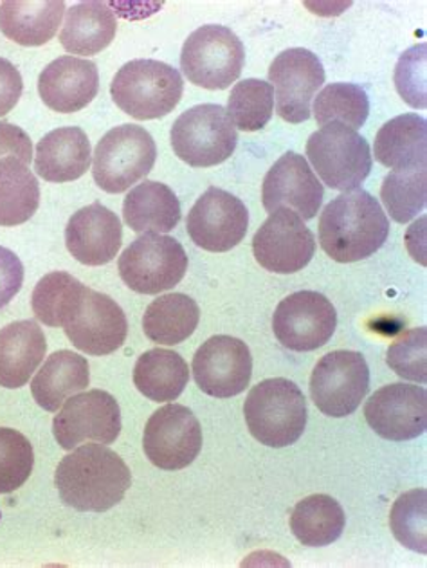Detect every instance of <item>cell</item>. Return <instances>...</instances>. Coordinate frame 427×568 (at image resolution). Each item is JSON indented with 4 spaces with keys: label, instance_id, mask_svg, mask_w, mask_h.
I'll return each instance as SVG.
<instances>
[{
    "label": "cell",
    "instance_id": "9a60e30c",
    "mask_svg": "<svg viewBox=\"0 0 427 568\" xmlns=\"http://www.w3.org/2000/svg\"><path fill=\"white\" fill-rule=\"evenodd\" d=\"M270 82L278 116L287 123H303L311 118V102L325 83V69L313 51L287 49L271 63Z\"/></svg>",
    "mask_w": 427,
    "mask_h": 568
},
{
    "label": "cell",
    "instance_id": "d590c367",
    "mask_svg": "<svg viewBox=\"0 0 427 568\" xmlns=\"http://www.w3.org/2000/svg\"><path fill=\"white\" fill-rule=\"evenodd\" d=\"M380 197L395 222L406 224L417 217L426 207V166L389 172L380 189Z\"/></svg>",
    "mask_w": 427,
    "mask_h": 568
},
{
    "label": "cell",
    "instance_id": "ba28073f",
    "mask_svg": "<svg viewBox=\"0 0 427 568\" xmlns=\"http://www.w3.org/2000/svg\"><path fill=\"white\" fill-rule=\"evenodd\" d=\"M244 60V44L230 28L207 24L187 37L181 69L193 85L222 91L241 78Z\"/></svg>",
    "mask_w": 427,
    "mask_h": 568
},
{
    "label": "cell",
    "instance_id": "7c38bea8",
    "mask_svg": "<svg viewBox=\"0 0 427 568\" xmlns=\"http://www.w3.org/2000/svg\"><path fill=\"white\" fill-rule=\"evenodd\" d=\"M336 327V308L325 294L316 291L291 294L274 311V336L288 351H317L331 342Z\"/></svg>",
    "mask_w": 427,
    "mask_h": 568
},
{
    "label": "cell",
    "instance_id": "ab89813d",
    "mask_svg": "<svg viewBox=\"0 0 427 568\" xmlns=\"http://www.w3.org/2000/svg\"><path fill=\"white\" fill-rule=\"evenodd\" d=\"M389 368L403 379L426 383L427 381V328H411L388 348L386 357Z\"/></svg>",
    "mask_w": 427,
    "mask_h": 568
},
{
    "label": "cell",
    "instance_id": "603a6c76",
    "mask_svg": "<svg viewBox=\"0 0 427 568\" xmlns=\"http://www.w3.org/2000/svg\"><path fill=\"white\" fill-rule=\"evenodd\" d=\"M91 166V141L78 126H62L37 145L34 170L48 183H71Z\"/></svg>",
    "mask_w": 427,
    "mask_h": 568
},
{
    "label": "cell",
    "instance_id": "b9f144b4",
    "mask_svg": "<svg viewBox=\"0 0 427 568\" xmlns=\"http://www.w3.org/2000/svg\"><path fill=\"white\" fill-rule=\"evenodd\" d=\"M24 284V265L8 247L0 246V308L10 304Z\"/></svg>",
    "mask_w": 427,
    "mask_h": 568
},
{
    "label": "cell",
    "instance_id": "5b68a950",
    "mask_svg": "<svg viewBox=\"0 0 427 568\" xmlns=\"http://www.w3.org/2000/svg\"><path fill=\"white\" fill-rule=\"evenodd\" d=\"M307 158L331 190L359 189L372 172L374 155L368 141L342 123H331L307 141Z\"/></svg>",
    "mask_w": 427,
    "mask_h": 568
},
{
    "label": "cell",
    "instance_id": "f546056e",
    "mask_svg": "<svg viewBox=\"0 0 427 568\" xmlns=\"http://www.w3.org/2000/svg\"><path fill=\"white\" fill-rule=\"evenodd\" d=\"M190 381L184 357L166 348L144 352L134 368V385L146 399L169 403L181 397Z\"/></svg>",
    "mask_w": 427,
    "mask_h": 568
},
{
    "label": "cell",
    "instance_id": "8992f818",
    "mask_svg": "<svg viewBox=\"0 0 427 568\" xmlns=\"http://www.w3.org/2000/svg\"><path fill=\"white\" fill-rule=\"evenodd\" d=\"M173 152L193 169H210L230 160L238 132L222 105L204 103L183 112L172 126Z\"/></svg>",
    "mask_w": 427,
    "mask_h": 568
},
{
    "label": "cell",
    "instance_id": "30bf717a",
    "mask_svg": "<svg viewBox=\"0 0 427 568\" xmlns=\"http://www.w3.org/2000/svg\"><path fill=\"white\" fill-rule=\"evenodd\" d=\"M370 390V368L360 352L334 351L323 356L311 376V397L322 414L352 415Z\"/></svg>",
    "mask_w": 427,
    "mask_h": 568
},
{
    "label": "cell",
    "instance_id": "8fae6325",
    "mask_svg": "<svg viewBox=\"0 0 427 568\" xmlns=\"http://www.w3.org/2000/svg\"><path fill=\"white\" fill-rule=\"evenodd\" d=\"M60 448L72 449L83 443H115L121 434V408L109 392L89 390L65 400L53 420Z\"/></svg>",
    "mask_w": 427,
    "mask_h": 568
},
{
    "label": "cell",
    "instance_id": "83f0119b",
    "mask_svg": "<svg viewBox=\"0 0 427 568\" xmlns=\"http://www.w3.org/2000/svg\"><path fill=\"white\" fill-rule=\"evenodd\" d=\"M123 219L135 233H169L181 221L177 195L157 181H144L130 190L123 203Z\"/></svg>",
    "mask_w": 427,
    "mask_h": 568
},
{
    "label": "cell",
    "instance_id": "4dcf8cb0",
    "mask_svg": "<svg viewBox=\"0 0 427 568\" xmlns=\"http://www.w3.org/2000/svg\"><path fill=\"white\" fill-rule=\"evenodd\" d=\"M199 320L201 308L195 300L183 293L164 294L144 311V336L159 345H179L195 333Z\"/></svg>",
    "mask_w": 427,
    "mask_h": 568
},
{
    "label": "cell",
    "instance_id": "7402d4cb",
    "mask_svg": "<svg viewBox=\"0 0 427 568\" xmlns=\"http://www.w3.org/2000/svg\"><path fill=\"white\" fill-rule=\"evenodd\" d=\"M100 73L96 63L77 57H60L43 69L39 78L42 102L54 112L82 111L96 98Z\"/></svg>",
    "mask_w": 427,
    "mask_h": 568
},
{
    "label": "cell",
    "instance_id": "ffe728a7",
    "mask_svg": "<svg viewBox=\"0 0 427 568\" xmlns=\"http://www.w3.org/2000/svg\"><path fill=\"white\" fill-rule=\"evenodd\" d=\"M325 197V190L308 161L296 152L282 155L267 172L262 201L267 212L291 210L303 221H313Z\"/></svg>",
    "mask_w": 427,
    "mask_h": 568
},
{
    "label": "cell",
    "instance_id": "277c9868",
    "mask_svg": "<svg viewBox=\"0 0 427 568\" xmlns=\"http://www.w3.org/2000/svg\"><path fill=\"white\" fill-rule=\"evenodd\" d=\"M183 92V77L177 69L159 60H132L111 83L115 105L140 121L169 116Z\"/></svg>",
    "mask_w": 427,
    "mask_h": 568
},
{
    "label": "cell",
    "instance_id": "ee69618b",
    "mask_svg": "<svg viewBox=\"0 0 427 568\" xmlns=\"http://www.w3.org/2000/svg\"><path fill=\"white\" fill-rule=\"evenodd\" d=\"M22 77L10 60L0 59V118L11 112L22 97Z\"/></svg>",
    "mask_w": 427,
    "mask_h": 568
},
{
    "label": "cell",
    "instance_id": "52a82bcc",
    "mask_svg": "<svg viewBox=\"0 0 427 568\" xmlns=\"http://www.w3.org/2000/svg\"><path fill=\"white\" fill-rule=\"evenodd\" d=\"M155 158L154 138L143 126H115L94 150L92 175L103 192L123 193L150 174Z\"/></svg>",
    "mask_w": 427,
    "mask_h": 568
},
{
    "label": "cell",
    "instance_id": "e575fe53",
    "mask_svg": "<svg viewBox=\"0 0 427 568\" xmlns=\"http://www.w3.org/2000/svg\"><path fill=\"white\" fill-rule=\"evenodd\" d=\"M370 114V100L356 83H331L314 100L317 125L342 123L354 131L365 125Z\"/></svg>",
    "mask_w": 427,
    "mask_h": 568
},
{
    "label": "cell",
    "instance_id": "d4e9b609",
    "mask_svg": "<svg viewBox=\"0 0 427 568\" xmlns=\"http://www.w3.org/2000/svg\"><path fill=\"white\" fill-rule=\"evenodd\" d=\"M65 16V4L58 0L48 2H20L8 0L0 4V31L26 48L48 44L57 34L58 26Z\"/></svg>",
    "mask_w": 427,
    "mask_h": 568
},
{
    "label": "cell",
    "instance_id": "3957f363",
    "mask_svg": "<svg viewBox=\"0 0 427 568\" xmlns=\"http://www.w3.org/2000/svg\"><path fill=\"white\" fill-rule=\"evenodd\" d=\"M245 424L251 435L270 448L298 443L307 428V400L299 386L285 377L265 379L247 395Z\"/></svg>",
    "mask_w": 427,
    "mask_h": 568
},
{
    "label": "cell",
    "instance_id": "f1b7e54d",
    "mask_svg": "<svg viewBox=\"0 0 427 568\" xmlns=\"http://www.w3.org/2000/svg\"><path fill=\"white\" fill-rule=\"evenodd\" d=\"M65 13L60 42L68 53L92 57L111 45L118 20L105 2H80Z\"/></svg>",
    "mask_w": 427,
    "mask_h": 568
},
{
    "label": "cell",
    "instance_id": "8d00e7d4",
    "mask_svg": "<svg viewBox=\"0 0 427 568\" xmlns=\"http://www.w3.org/2000/svg\"><path fill=\"white\" fill-rule=\"evenodd\" d=\"M227 114L236 129L258 132L270 123L274 111V91L264 80H242L227 98Z\"/></svg>",
    "mask_w": 427,
    "mask_h": 568
},
{
    "label": "cell",
    "instance_id": "cb8c5ba5",
    "mask_svg": "<svg viewBox=\"0 0 427 568\" xmlns=\"http://www.w3.org/2000/svg\"><path fill=\"white\" fill-rule=\"evenodd\" d=\"M48 342L33 320L0 328V386L22 388L43 363Z\"/></svg>",
    "mask_w": 427,
    "mask_h": 568
},
{
    "label": "cell",
    "instance_id": "60d3db41",
    "mask_svg": "<svg viewBox=\"0 0 427 568\" xmlns=\"http://www.w3.org/2000/svg\"><path fill=\"white\" fill-rule=\"evenodd\" d=\"M427 45L418 44L400 57L395 68V88L404 102L414 109H426Z\"/></svg>",
    "mask_w": 427,
    "mask_h": 568
},
{
    "label": "cell",
    "instance_id": "44dd1931",
    "mask_svg": "<svg viewBox=\"0 0 427 568\" xmlns=\"http://www.w3.org/2000/svg\"><path fill=\"white\" fill-rule=\"evenodd\" d=\"M123 244V227L114 212L103 204L82 207L69 219L65 246L83 265H105L114 261Z\"/></svg>",
    "mask_w": 427,
    "mask_h": 568
},
{
    "label": "cell",
    "instance_id": "d6a6232c",
    "mask_svg": "<svg viewBox=\"0 0 427 568\" xmlns=\"http://www.w3.org/2000/svg\"><path fill=\"white\" fill-rule=\"evenodd\" d=\"M40 204L39 181L28 164L0 161V226L13 227L33 217Z\"/></svg>",
    "mask_w": 427,
    "mask_h": 568
},
{
    "label": "cell",
    "instance_id": "4fadbf2b",
    "mask_svg": "<svg viewBox=\"0 0 427 568\" xmlns=\"http://www.w3.org/2000/svg\"><path fill=\"white\" fill-rule=\"evenodd\" d=\"M144 455L164 471H179L199 457L202 428L192 409L183 405L159 408L144 428Z\"/></svg>",
    "mask_w": 427,
    "mask_h": 568
},
{
    "label": "cell",
    "instance_id": "4316f807",
    "mask_svg": "<svg viewBox=\"0 0 427 568\" xmlns=\"http://www.w3.org/2000/svg\"><path fill=\"white\" fill-rule=\"evenodd\" d=\"M375 160L386 169H420L427 163V121L418 114L389 120L375 135Z\"/></svg>",
    "mask_w": 427,
    "mask_h": 568
},
{
    "label": "cell",
    "instance_id": "6da1fadb",
    "mask_svg": "<svg viewBox=\"0 0 427 568\" xmlns=\"http://www.w3.org/2000/svg\"><path fill=\"white\" fill-rule=\"evenodd\" d=\"M54 486L65 506L82 513H105L125 498L132 473L111 448L87 444L58 464Z\"/></svg>",
    "mask_w": 427,
    "mask_h": 568
},
{
    "label": "cell",
    "instance_id": "e0dca14e",
    "mask_svg": "<svg viewBox=\"0 0 427 568\" xmlns=\"http://www.w3.org/2000/svg\"><path fill=\"white\" fill-rule=\"evenodd\" d=\"M63 331L78 351L109 356L125 343L129 322L115 300L87 287Z\"/></svg>",
    "mask_w": 427,
    "mask_h": 568
},
{
    "label": "cell",
    "instance_id": "ac0fdd59",
    "mask_svg": "<svg viewBox=\"0 0 427 568\" xmlns=\"http://www.w3.org/2000/svg\"><path fill=\"white\" fill-rule=\"evenodd\" d=\"M193 377L204 394L230 399L250 386L253 357L242 339L213 336L202 343L193 357Z\"/></svg>",
    "mask_w": 427,
    "mask_h": 568
},
{
    "label": "cell",
    "instance_id": "d6986e66",
    "mask_svg": "<svg viewBox=\"0 0 427 568\" xmlns=\"http://www.w3.org/2000/svg\"><path fill=\"white\" fill-rule=\"evenodd\" d=\"M366 423L386 440L404 443L420 437L427 428V392L418 385L383 386L365 406Z\"/></svg>",
    "mask_w": 427,
    "mask_h": 568
},
{
    "label": "cell",
    "instance_id": "f35d334b",
    "mask_svg": "<svg viewBox=\"0 0 427 568\" xmlns=\"http://www.w3.org/2000/svg\"><path fill=\"white\" fill-rule=\"evenodd\" d=\"M33 446L17 429L0 428V495L17 491L31 477Z\"/></svg>",
    "mask_w": 427,
    "mask_h": 568
},
{
    "label": "cell",
    "instance_id": "5bb4252c",
    "mask_svg": "<svg viewBox=\"0 0 427 568\" xmlns=\"http://www.w3.org/2000/svg\"><path fill=\"white\" fill-rule=\"evenodd\" d=\"M316 253L314 233L291 210H276L253 239V255L264 270L291 275L307 267Z\"/></svg>",
    "mask_w": 427,
    "mask_h": 568
},
{
    "label": "cell",
    "instance_id": "7a4b0ae2",
    "mask_svg": "<svg viewBox=\"0 0 427 568\" xmlns=\"http://www.w3.org/2000/svg\"><path fill=\"white\" fill-rule=\"evenodd\" d=\"M389 221L379 201L365 190L332 199L319 217V244L332 261H365L385 246Z\"/></svg>",
    "mask_w": 427,
    "mask_h": 568
},
{
    "label": "cell",
    "instance_id": "74e56055",
    "mask_svg": "<svg viewBox=\"0 0 427 568\" xmlns=\"http://www.w3.org/2000/svg\"><path fill=\"white\" fill-rule=\"evenodd\" d=\"M389 527L399 544L415 552H427V491L414 489L397 498L389 513Z\"/></svg>",
    "mask_w": 427,
    "mask_h": 568
},
{
    "label": "cell",
    "instance_id": "1f68e13d",
    "mask_svg": "<svg viewBox=\"0 0 427 568\" xmlns=\"http://www.w3.org/2000/svg\"><path fill=\"white\" fill-rule=\"evenodd\" d=\"M346 516L342 504L328 495H313L299 501L291 516V530L299 544L327 547L342 538Z\"/></svg>",
    "mask_w": 427,
    "mask_h": 568
},
{
    "label": "cell",
    "instance_id": "2e32d148",
    "mask_svg": "<svg viewBox=\"0 0 427 568\" xmlns=\"http://www.w3.org/2000/svg\"><path fill=\"white\" fill-rule=\"evenodd\" d=\"M186 227L195 246L212 253H226L244 241L250 227V212L241 199L212 186L187 213Z\"/></svg>",
    "mask_w": 427,
    "mask_h": 568
},
{
    "label": "cell",
    "instance_id": "9c48e42d",
    "mask_svg": "<svg viewBox=\"0 0 427 568\" xmlns=\"http://www.w3.org/2000/svg\"><path fill=\"white\" fill-rule=\"evenodd\" d=\"M118 270L134 293H164L181 284L186 275L187 255L172 236L144 233L123 251Z\"/></svg>",
    "mask_w": 427,
    "mask_h": 568
},
{
    "label": "cell",
    "instance_id": "836d02e7",
    "mask_svg": "<svg viewBox=\"0 0 427 568\" xmlns=\"http://www.w3.org/2000/svg\"><path fill=\"white\" fill-rule=\"evenodd\" d=\"M85 290V285L69 273H49L34 287L31 298L34 316L48 327H63Z\"/></svg>",
    "mask_w": 427,
    "mask_h": 568
},
{
    "label": "cell",
    "instance_id": "7bdbcfd3",
    "mask_svg": "<svg viewBox=\"0 0 427 568\" xmlns=\"http://www.w3.org/2000/svg\"><path fill=\"white\" fill-rule=\"evenodd\" d=\"M17 160L29 164L33 160V145L20 126L0 121V161Z\"/></svg>",
    "mask_w": 427,
    "mask_h": 568
},
{
    "label": "cell",
    "instance_id": "484cf974",
    "mask_svg": "<svg viewBox=\"0 0 427 568\" xmlns=\"http://www.w3.org/2000/svg\"><path fill=\"white\" fill-rule=\"evenodd\" d=\"M91 383V372L85 357L71 351H58L43 362L42 368L31 381V394L40 408L58 412V408Z\"/></svg>",
    "mask_w": 427,
    "mask_h": 568
}]
</instances>
